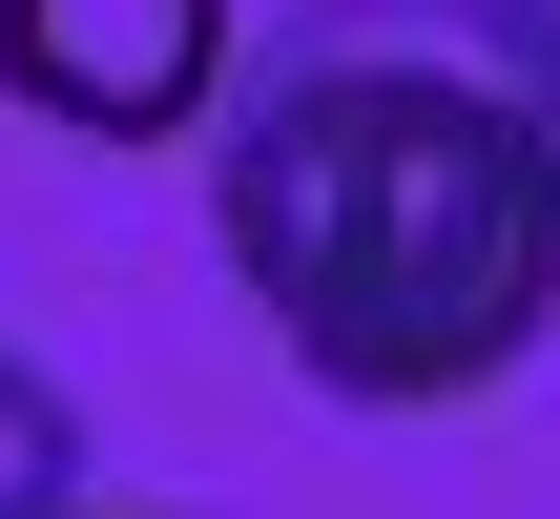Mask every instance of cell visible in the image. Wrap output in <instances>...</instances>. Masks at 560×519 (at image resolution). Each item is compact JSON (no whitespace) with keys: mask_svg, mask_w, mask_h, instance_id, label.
Returning <instances> with one entry per match:
<instances>
[{"mask_svg":"<svg viewBox=\"0 0 560 519\" xmlns=\"http://www.w3.org/2000/svg\"><path fill=\"white\" fill-rule=\"evenodd\" d=\"M83 519H104V499H83Z\"/></svg>","mask_w":560,"mask_h":519,"instance_id":"obj_5","label":"cell"},{"mask_svg":"<svg viewBox=\"0 0 560 519\" xmlns=\"http://www.w3.org/2000/svg\"><path fill=\"white\" fill-rule=\"evenodd\" d=\"M208 208L332 416H457L560 333V104L499 0H291Z\"/></svg>","mask_w":560,"mask_h":519,"instance_id":"obj_1","label":"cell"},{"mask_svg":"<svg viewBox=\"0 0 560 519\" xmlns=\"http://www.w3.org/2000/svg\"><path fill=\"white\" fill-rule=\"evenodd\" d=\"M0 104L62 146H187L229 104V0H0Z\"/></svg>","mask_w":560,"mask_h":519,"instance_id":"obj_2","label":"cell"},{"mask_svg":"<svg viewBox=\"0 0 560 519\" xmlns=\"http://www.w3.org/2000/svg\"><path fill=\"white\" fill-rule=\"evenodd\" d=\"M499 21H520V83L560 104V0H499Z\"/></svg>","mask_w":560,"mask_h":519,"instance_id":"obj_4","label":"cell"},{"mask_svg":"<svg viewBox=\"0 0 560 519\" xmlns=\"http://www.w3.org/2000/svg\"><path fill=\"white\" fill-rule=\"evenodd\" d=\"M0 519H83V395L42 354H0Z\"/></svg>","mask_w":560,"mask_h":519,"instance_id":"obj_3","label":"cell"}]
</instances>
